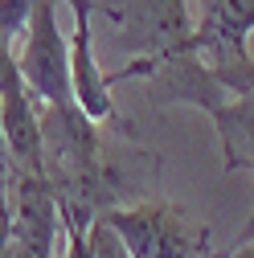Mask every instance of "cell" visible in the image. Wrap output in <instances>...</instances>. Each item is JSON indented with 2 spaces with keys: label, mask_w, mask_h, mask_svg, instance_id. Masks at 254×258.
Masks as SVG:
<instances>
[{
  "label": "cell",
  "mask_w": 254,
  "mask_h": 258,
  "mask_svg": "<svg viewBox=\"0 0 254 258\" xmlns=\"http://www.w3.org/2000/svg\"><path fill=\"white\" fill-rule=\"evenodd\" d=\"M111 221V230L123 238L132 258H197L209 246V230L197 225L180 205L148 197L136 205H115L103 213Z\"/></svg>",
  "instance_id": "obj_1"
},
{
  "label": "cell",
  "mask_w": 254,
  "mask_h": 258,
  "mask_svg": "<svg viewBox=\"0 0 254 258\" xmlns=\"http://www.w3.org/2000/svg\"><path fill=\"white\" fill-rule=\"evenodd\" d=\"M17 66L37 107H78L70 86V37H61L57 29V0H37Z\"/></svg>",
  "instance_id": "obj_2"
},
{
  "label": "cell",
  "mask_w": 254,
  "mask_h": 258,
  "mask_svg": "<svg viewBox=\"0 0 254 258\" xmlns=\"http://www.w3.org/2000/svg\"><path fill=\"white\" fill-rule=\"evenodd\" d=\"M9 192V242L13 258H53L61 209L45 172H13L5 180Z\"/></svg>",
  "instance_id": "obj_3"
},
{
  "label": "cell",
  "mask_w": 254,
  "mask_h": 258,
  "mask_svg": "<svg viewBox=\"0 0 254 258\" xmlns=\"http://www.w3.org/2000/svg\"><path fill=\"white\" fill-rule=\"evenodd\" d=\"M111 17L123 21L127 45L136 49V57H148V61L188 49V37H193L184 0H127L123 17L119 13H111Z\"/></svg>",
  "instance_id": "obj_4"
},
{
  "label": "cell",
  "mask_w": 254,
  "mask_h": 258,
  "mask_svg": "<svg viewBox=\"0 0 254 258\" xmlns=\"http://www.w3.org/2000/svg\"><path fill=\"white\" fill-rule=\"evenodd\" d=\"M197 25L193 37H188V49L201 53L209 66H221V61H238L246 57V37L254 33V0H197Z\"/></svg>",
  "instance_id": "obj_5"
},
{
  "label": "cell",
  "mask_w": 254,
  "mask_h": 258,
  "mask_svg": "<svg viewBox=\"0 0 254 258\" xmlns=\"http://www.w3.org/2000/svg\"><path fill=\"white\" fill-rule=\"evenodd\" d=\"M74 9V33H70V86H74V103L86 119L107 123L115 119V103H111V78L99 70L94 61V37H90V9L94 0H70Z\"/></svg>",
  "instance_id": "obj_6"
},
{
  "label": "cell",
  "mask_w": 254,
  "mask_h": 258,
  "mask_svg": "<svg viewBox=\"0 0 254 258\" xmlns=\"http://www.w3.org/2000/svg\"><path fill=\"white\" fill-rule=\"evenodd\" d=\"M0 123H5V144L17 172H45V140H41V115L29 94L25 78L9 82L0 90Z\"/></svg>",
  "instance_id": "obj_7"
},
{
  "label": "cell",
  "mask_w": 254,
  "mask_h": 258,
  "mask_svg": "<svg viewBox=\"0 0 254 258\" xmlns=\"http://www.w3.org/2000/svg\"><path fill=\"white\" fill-rule=\"evenodd\" d=\"M217 127L221 140V168L238 172V168H254V94H221V99L205 111Z\"/></svg>",
  "instance_id": "obj_8"
},
{
  "label": "cell",
  "mask_w": 254,
  "mask_h": 258,
  "mask_svg": "<svg viewBox=\"0 0 254 258\" xmlns=\"http://www.w3.org/2000/svg\"><path fill=\"white\" fill-rule=\"evenodd\" d=\"M217 74V82L230 94H254V57H238V61H221V66H209Z\"/></svg>",
  "instance_id": "obj_9"
},
{
  "label": "cell",
  "mask_w": 254,
  "mask_h": 258,
  "mask_svg": "<svg viewBox=\"0 0 254 258\" xmlns=\"http://www.w3.org/2000/svg\"><path fill=\"white\" fill-rule=\"evenodd\" d=\"M33 9H37V0H0V41L13 45V41L25 33Z\"/></svg>",
  "instance_id": "obj_10"
},
{
  "label": "cell",
  "mask_w": 254,
  "mask_h": 258,
  "mask_svg": "<svg viewBox=\"0 0 254 258\" xmlns=\"http://www.w3.org/2000/svg\"><path fill=\"white\" fill-rule=\"evenodd\" d=\"M0 258H13V242H9V192L0 180Z\"/></svg>",
  "instance_id": "obj_11"
},
{
  "label": "cell",
  "mask_w": 254,
  "mask_h": 258,
  "mask_svg": "<svg viewBox=\"0 0 254 258\" xmlns=\"http://www.w3.org/2000/svg\"><path fill=\"white\" fill-rule=\"evenodd\" d=\"M17 172V164H13V156H9V144H5V123H0V180H9Z\"/></svg>",
  "instance_id": "obj_12"
},
{
  "label": "cell",
  "mask_w": 254,
  "mask_h": 258,
  "mask_svg": "<svg viewBox=\"0 0 254 258\" xmlns=\"http://www.w3.org/2000/svg\"><path fill=\"white\" fill-rule=\"evenodd\" d=\"M250 238H254V209H250V217H246V225H242V230H238V238L230 242V250H234V246H242V242H250Z\"/></svg>",
  "instance_id": "obj_13"
},
{
  "label": "cell",
  "mask_w": 254,
  "mask_h": 258,
  "mask_svg": "<svg viewBox=\"0 0 254 258\" xmlns=\"http://www.w3.org/2000/svg\"><path fill=\"white\" fill-rule=\"evenodd\" d=\"M230 258H254V238H250V242H242V246H234V250H230Z\"/></svg>",
  "instance_id": "obj_14"
},
{
  "label": "cell",
  "mask_w": 254,
  "mask_h": 258,
  "mask_svg": "<svg viewBox=\"0 0 254 258\" xmlns=\"http://www.w3.org/2000/svg\"><path fill=\"white\" fill-rule=\"evenodd\" d=\"M197 258H226V254H217V250H201Z\"/></svg>",
  "instance_id": "obj_15"
}]
</instances>
